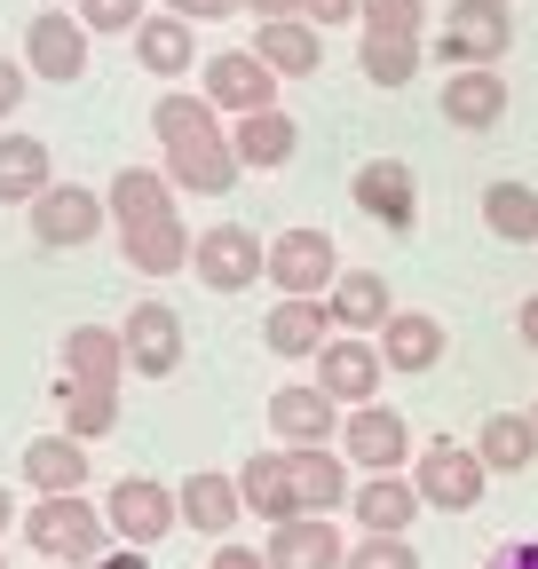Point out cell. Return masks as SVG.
<instances>
[{
    "label": "cell",
    "mask_w": 538,
    "mask_h": 569,
    "mask_svg": "<svg viewBox=\"0 0 538 569\" xmlns=\"http://www.w3.org/2000/svg\"><path fill=\"white\" fill-rule=\"evenodd\" d=\"M17 530H24V546H32L40 561H63V569H88V561H103V553L119 546L111 522H103V498H88V490L32 498Z\"/></svg>",
    "instance_id": "obj_2"
},
{
    "label": "cell",
    "mask_w": 538,
    "mask_h": 569,
    "mask_svg": "<svg viewBox=\"0 0 538 569\" xmlns=\"http://www.w3.org/2000/svg\"><path fill=\"white\" fill-rule=\"evenodd\" d=\"M332 277H341V246H332L317 222H293V230L269 238V277L261 284H278L286 301H325Z\"/></svg>",
    "instance_id": "obj_4"
},
{
    "label": "cell",
    "mask_w": 538,
    "mask_h": 569,
    "mask_svg": "<svg viewBox=\"0 0 538 569\" xmlns=\"http://www.w3.org/2000/svg\"><path fill=\"white\" fill-rule=\"evenodd\" d=\"M119 380H127L119 325H72L63 332V388H119Z\"/></svg>",
    "instance_id": "obj_20"
},
{
    "label": "cell",
    "mask_w": 538,
    "mask_h": 569,
    "mask_svg": "<svg viewBox=\"0 0 538 569\" xmlns=\"http://www.w3.org/2000/svg\"><path fill=\"white\" fill-rule=\"evenodd\" d=\"M341 403H332L317 380H286L278 396H269V436H278V451H309V443H341Z\"/></svg>",
    "instance_id": "obj_11"
},
{
    "label": "cell",
    "mask_w": 538,
    "mask_h": 569,
    "mask_svg": "<svg viewBox=\"0 0 538 569\" xmlns=\"http://www.w3.org/2000/svg\"><path fill=\"white\" fill-rule=\"evenodd\" d=\"M325 309H332V332H365L372 340L396 317V293H388L380 269H341V277H332V293H325Z\"/></svg>",
    "instance_id": "obj_23"
},
{
    "label": "cell",
    "mask_w": 538,
    "mask_h": 569,
    "mask_svg": "<svg viewBox=\"0 0 538 569\" xmlns=\"http://www.w3.org/2000/svg\"><path fill=\"white\" fill-rule=\"evenodd\" d=\"M530 419H538V403H530Z\"/></svg>",
    "instance_id": "obj_49"
},
{
    "label": "cell",
    "mask_w": 538,
    "mask_h": 569,
    "mask_svg": "<svg viewBox=\"0 0 538 569\" xmlns=\"http://www.w3.org/2000/svg\"><path fill=\"white\" fill-rule=\"evenodd\" d=\"M88 24L80 17H63V9H40L32 24H24V63H32V80H48V88H72L80 71H88Z\"/></svg>",
    "instance_id": "obj_15"
},
{
    "label": "cell",
    "mask_w": 538,
    "mask_h": 569,
    "mask_svg": "<svg viewBox=\"0 0 538 569\" xmlns=\"http://www.w3.org/2000/svg\"><path fill=\"white\" fill-rule=\"evenodd\" d=\"M175 507H182V522H190L198 538H230V530L246 522V498H238V475H190V482L175 490Z\"/></svg>",
    "instance_id": "obj_30"
},
{
    "label": "cell",
    "mask_w": 538,
    "mask_h": 569,
    "mask_svg": "<svg viewBox=\"0 0 538 569\" xmlns=\"http://www.w3.org/2000/svg\"><path fill=\"white\" fill-rule=\"evenodd\" d=\"M325 340H332V309H325V301H286V293H278V309L261 317V348H269V356H286V365L317 356Z\"/></svg>",
    "instance_id": "obj_29"
},
{
    "label": "cell",
    "mask_w": 538,
    "mask_h": 569,
    "mask_svg": "<svg viewBox=\"0 0 538 569\" xmlns=\"http://www.w3.org/2000/svg\"><path fill=\"white\" fill-rule=\"evenodd\" d=\"M293 459V490H301V515H341L349 490H357V467L332 451V443H309V451H286Z\"/></svg>",
    "instance_id": "obj_27"
},
{
    "label": "cell",
    "mask_w": 538,
    "mask_h": 569,
    "mask_svg": "<svg viewBox=\"0 0 538 569\" xmlns=\"http://www.w3.org/2000/svg\"><path fill=\"white\" fill-rule=\"evenodd\" d=\"M175 174L167 167H119L103 182V206H111V230H143V222H175Z\"/></svg>",
    "instance_id": "obj_18"
},
{
    "label": "cell",
    "mask_w": 538,
    "mask_h": 569,
    "mask_svg": "<svg viewBox=\"0 0 538 569\" xmlns=\"http://www.w3.org/2000/svg\"><path fill=\"white\" fill-rule=\"evenodd\" d=\"M349 515H357V530H365V538H412V522L428 515V498H420V482H412V475H357Z\"/></svg>",
    "instance_id": "obj_16"
},
{
    "label": "cell",
    "mask_w": 538,
    "mask_h": 569,
    "mask_svg": "<svg viewBox=\"0 0 538 569\" xmlns=\"http://www.w3.org/2000/svg\"><path fill=\"white\" fill-rule=\"evenodd\" d=\"M484 569H538V538H507V546H491Z\"/></svg>",
    "instance_id": "obj_44"
},
{
    "label": "cell",
    "mask_w": 538,
    "mask_h": 569,
    "mask_svg": "<svg viewBox=\"0 0 538 569\" xmlns=\"http://www.w3.org/2000/svg\"><path fill=\"white\" fill-rule=\"evenodd\" d=\"M278 71H269L253 48H222V56H207V63H198V96H207L222 119H246V111H269V103H278Z\"/></svg>",
    "instance_id": "obj_8"
},
{
    "label": "cell",
    "mask_w": 538,
    "mask_h": 569,
    "mask_svg": "<svg viewBox=\"0 0 538 569\" xmlns=\"http://www.w3.org/2000/svg\"><path fill=\"white\" fill-rule=\"evenodd\" d=\"M0 569H9V561H0Z\"/></svg>",
    "instance_id": "obj_50"
},
{
    "label": "cell",
    "mask_w": 538,
    "mask_h": 569,
    "mask_svg": "<svg viewBox=\"0 0 538 569\" xmlns=\"http://www.w3.org/2000/svg\"><path fill=\"white\" fill-rule=\"evenodd\" d=\"M341 569H420V546L412 538H349Z\"/></svg>",
    "instance_id": "obj_38"
},
{
    "label": "cell",
    "mask_w": 538,
    "mask_h": 569,
    "mask_svg": "<svg viewBox=\"0 0 538 569\" xmlns=\"http://www.w3.org/2000/svg\"><path fill=\"white\" fill-rule=\"evenodd\" d=\"M24 88H32V63L24 56H0V119L24 103Z\"/></svg>",
    "instance_id": "obj_40"
},
{
    "label": "cell",
    "mask_w": 538,
    "mask_h": 569,
    "mask_svg": "<svg viewBox=\"0 0 538 569\" xmlns=\"http://www.w3.org/2000/svg\"><path fill=\"white\" fill-rule=\"evenodd\" d=\"M476 451H484L491 475H522V467L538 459V419H530V411H491V419L476 427Z\"/></svg>",
    "instance_id": "obj_34"
},
{
    "label": "cell",
    "mask_w": 538,
    "mask_h": 569,
    "mask_svg": "<svg viewBox=\"0 0 538 569\" xmlns=\"http://www.w3.org/2000/svg\"><path fill=\"white\" fill-rule=\"evenodd\" d=\"M48 182H56L48 142L24 134V127H0V206H32Z\"/></svg>",
    "instance_id": "obj_31"
},
{
    "label": "cell",
    "mask_w": 538,
    "mask_h": 569,
    "mask_svg": "<svg viewBox=\"0 0 538 569\" xmlns=\"http://www.w3.org/2000/svg\"><path fill=\"white\" fill-rule=\"evenodd\" d=\"M190 222L175 213V222H143V230H119V253H127V269L134 277H175V269H190Z\"/></svg>",
    "instance_id": "obj_33"
},
{
    "label": "cell",
    "mask_w": 538,
    "mask_h": 569,
    "mask_svg": "<svg viewBox=\"0 0 538 569\" xmlns=\"http://www.w3.org/2000/svg\"><path fill=\"white\" fill-rule=\"evenodd\" d=\"M515 332H522V348H530V356H538V293H530V301H522V309H515Z\"/></svg>",
    "instance_id": "obj_46"
},
{
    "label": "cell",
    "mask_w": 538,
    "mask_h": 569,
    "mask_svg": "<svg viewBox=\"0 0 538 569\" xmlns=\"http://www.w3.org/2000/svg\"><path fill=\"white\" fill-rule=\"evenodd\" d=\"M253 56L278 80H309V71H325V32L309 17H269V24H253Z\"/></svg>",
    "instance_id": "obj_24"
},
{
    "label": "cell",
    "mask_w": 538,
    "mask_h": 569,
    "mask_svg": "<svg viewBox=\"0 0 538 569\" xmlns=\"http://www.w3.org/2000/svg\"><path fill=\"white\" fill-rule=\"evenodd\" d=\"M17 522H24V515H17V498H9V482H0V538H9Z\"/></svg>",
    "instance_id": "obj_48"
},
{
    "label": "cell",
    "mask_w": 538,
    "mask_h": 569,
    "mask_svg": "<svg viewBox=\"0 0 538 569\" xmlns=\"http://www.w3.org/2000/svg\"><path fill=\"white\" fill-rule=\"evenodd\" d=\"M484 230L499 246H538V190L530 182H491L484 190Z\"/></svg>",
    "instance_id": "obj_35"
},
{
    "label": "cell",
    "mask_w": 538,
    "mask_h": 569,
    "mask_svg": "<svg viewBox=\"0 0 538 569\" xmlns=\"http://www.w3.org/2000/svg\"><path fill=\"white\" fill-rule=\"evenodd\" d=\"M238 498H246V515L253 522H293L301 515V490H293V459L286 451H253L246 467H238Z\"/></svg>",
    "instance_id": "obj_22"
},
{
    "label": "cell",
    "mask_w": 538,
    "mask_h": 569,
    "mask_svg": "<svg viewBox=\"0 0 538 569\" xmlns=\"http://www.w3.org/2000/svg\"><path fill=\"white\" fill-rule=\"evenodd\" d=\"M72 17H80L88 32H119V40H134V24L151 17V0H80Z\"/></svg>",
    "instance_id": "obj_37"
},
{
    "label": "cell",
    "mask_w": 538,
    "mask_h": 569,
    "mask_svg": "<svg viewBox=\"0 0 538 569\" xmlns=\"http://www.w3.org/2000/svg\"><path fill=\"white\" fill-rule=\"evenodd\" d=\"M341 459L357 475H412V427H404V411L388 403H357L341 419Z\"/></svg>",
    "instance_id": "obj_10"
},
{
    "label": "cell",
    "mask_w": 538,
    "mask_h": 569,
    "mask_svg": "<svg viewBox=\"0 0 538 569\" xmlns=\"http://www.w3.org/2000/svg\"><path fill=\"white\" fill-rule=\"evenodd\" d=\"M32 238L48 246V253H80L103 222H111V206H103V190H88V182H48L32 206Z\"/></svg>",
    "instance_id": "obj_6"
},
{
    "label": "cell",
    "mask_w": 538,
    "mask_h": 569,
    "mask_svg": "<svg viewBox=\"0 0 538 569\" xmlns=\"http://www.w3.org/2000/svg\"><path fill=\"white\" fill-rule=\"evenodd\" d=\"M365 32H420L428 24V0H365Z\"/></svg>",
    "instance_id": "obj_39"
},
{
    "label": "cell",
    "mask_w": 538,
    "mask_h": 569,
    "mask_svg": "<svg viewBox=\"0 0 538 569\" xmlns=\"http://www.w3.org/2000/svg\"><path fill=\"white\" fill-rule=\"evenodd\" d=\"M230 151H238V167L269 174V167H286V159L301 151V127H293V111H286V103L246 111V119H230Z\"/></svg>",
    "instance_id": "obj_25"
},
{
    "label": "cell",
    "mask_w": 538,
    "mask_h": 569,
    "mask_svg": "<svg viewBox=\"0 0 538 569\" xmlns=\"http://www.w3.org/2000/svg\"><path fill=\"white\" fill-rule=\"evenodd\" d=\"M103 522H111L119 546H143V553H151V546L182 522V507H175L167 482H151V475H119V482L103 490Z\"/></svg>",
    "instance_id": "obj_9"
},
{
    "label": "cell",
    "mask_w": 538,
    "mask_h": 569,
    "mask_svg": "<svg viewBox=\"0 0 538 569\" xmlns=\"http://www.w3.org/2000/svg\"><path fill=\"white\" fill-rule=\"evenodd\" d=\"M207 569H269V553H261V546H246V538H222Z\"/></svg>",
    "instance_id": "obj_43"
},
{
    "label": "cell",
    "mask_w": 538,
    "mask_h": 569,
    "mask_svg": "<svg viewBox=\"0 0 538 569\" xmlns=\"http://www.w3.org/2000/svg\"><path fill=\"white\" fill-rule=\"evenodd\" d=\"M190 269H198L207 293H246L253 277H269V246H261L246 222H207V230H198V246H190Z\"/></svg>",
    "instance_id": "obj_7"
},
{
    "label": "cell",
    "mask_w": 538,
    "mask_h": 569,
    "mask_svg": "<svg viewBox=\"0 0 538 569\" xmlns=\"http://www.w3.org/2000/svg\"><path fill=\"white\" fill-rule=\"evenodd\" d=\"M372 340H380V365H388V372H436V356H444V317L396 309Z\"/></svg>",
    "instance_id": "obj_28"
},
{
    "label": "cell",
    "mask_w": 538,
    "mask_h": 569,
    "mask_svg": "<svg viewBox=\"0 0 538 569\" xmlns=\"http://www.w3.org/2000/svg\"><path fill=\"white\" fill-rule=\"evenodd\" d=\"M380 340H365V332H332L325 348H317V388L341 403V411H357V403H380Z\"/></svg>",
    "instance_id": "obj_12"
},
{
    "label": "cell",
    "mask_w": 538,
    "mask_h": 569,
    "mask_svg": "<svg viewBox=\"0 0 538 569\" xmlns=\"http://www.w3.org/2000/svg\"><path fill=\"white\" fill-rule=\"evenodd\" d=\"M444 127L459 134H491L507 119V71L499 63H476V71H444Z\"/></svg>",
    "instance_id": "obj_17"
},
{
    "label": "cell",
    "mask_w": 538,
    "mask_h": 569,
    "mask_svg": "<svg viewBox=\"0 0 538 569\" xmlns=\"http://www.w3.org/2000/svg\"><path fill=\"white\" fill-rule=\"evenodd\" d=\"M428 63V40L420 32H357V71L372 88H412Z\"/></svg>",
    "instance_id": "obj_32"
},
{
    "label": "cell",
    "mask_w": 538,
    "mask_h": 569,
    "mask_svg": "<svg viewBox=\"0 0 538 569\" xmlns=\"http://www.w3.org/2000/svg\"><path fill=\"white\" fill-rule=\"evenodd\" d=\"M261 553H269V569H341L349 538L332 530V515H293V522H278L261 538Z\"/></svg>",
    "instance_id": "obj_19"
},
{
    "label": "cell",
    "mask_w": 538,
    "mask_h": 569,
    "mask_svg": "<svg viewBox=\"0 0 538 569\" xmlns=\"http://www.w3.org/2000/svg\"><path fill=\"white\" fill-rule=\"evenodd\" d=\"M119 340H127V372H143V380H175L182 372V348H190V332H182V317L167 301H134L127 325H119Z\"/></svg>",
    "instance_id": "obj_13"
},
{
    "label": "cell",
    "mask_w": 538,
    "mask_h": 569,
    "mask_svg": "<svg viewBox=\"0 0 538 569\" xmlns=\"http://www.w3.org/2000/svg\"><path fill=\"white\" fill-rule=\"evenodd\" d=\"M412 482H420V498H428L436 515H476V507H484V490H491V467H484L476 443L436 436V443L412 451Z\"/></svg>",
    "instance_id": "obj_3"
},
{
    "label": "cell",
    "mask_w": 538,
    "mask_h": 569,
    "mask_svg": "<svg viewBox=\"0 0 538 569\" xmlns=\"http://www.w3.org/2000/svg\"><path fill=\"white\" fill-rule=\"evenodd\" d=\"M159 9H175V17H190V24H222V17L246 9V0H159Z\"/></svg>",
    "instance_id": "obj_41"
},
{
    "label": "cell",
    "mask_w": 538,
    "mask_h": 569,
    "mask_svg": "<svg viewBox=\"0 0 538 569\" xmlns=\"http://www.w3.org/2000/svg\"><path fill=\"white\" fill-rule=\"evenodd\" d=\"M349 198H357L365 222H380V230H396V238L420 222V174L404 167V159H365V167L349 174Z\"/></svg>",
    "instance_id": "obj_14"
},
{
    "label": "cell",
    "mask_w": 538,
    "mask_h": 569,
    "mask_svg": "<svg viewBox=\"0 0 538 569\" xmlns=\"http://www.w3.org/2000/svg\"><path fill=\"white\" fill-rule=\"evenodd\" d=\"M56 411H63V436L96 443V436H111V427H119V388H63V380H56Z\"/></svg>",
    "instance_id": "obj_36"
},
{
    "label": "cell",
    "mask_w": 538,
    "mask_h": 569,
    "mask_svg": "<svg viewBox=\"0 0 538 569\" xmlns=\"http://www.w3.org/2000/svg\"><path fill=\"white\" fill-rule=\"evenodd\" d=\"M365 17V0H309V24L317 32H341V24H357Z\"/></svg>",
    "instance_id": "obj_42"
},
{
    "label": "cell",
    "mask_w": 538,
    "mask_h": 569,
    "mask_svg": "<svg viewBox=\"0 0 538 569\" xmlns=\"http://www.w3.org/2000/svg\"><path fill=\"white\" fill-rule=\"evenodd\" d=\"M253 9V24H269V17H309V0H246Z\"/></svg>",
    "instance_id": "obj_45"
},
{
    "label": "cell",
    "mask_w": 538,
    "mask_h": 569,
    "mask_svg": "<svg viewBox=\"0 0 538 569\" xmlns=\"http://www.w3.org/2000/svg\"><path fill=\"white\" fill-rule=\"evenodd\" d=\"M151 134H159V159L175 174V190L190 198H230L238 190V151H230V119L207 96H159L151 103Z\"/></svg>",
    "instance_id": "obj_1"
},
{
    "label": "cell",
    "mask_w": 538,
    "mask_h": 569,
    "mask_svg": "<svg viewBox=\"0 0 538 569\" xmlns=\"http://www.w3.org/2000/svg\"><path fill=\"white\" fill-rule=\"evenodd\" d=\"M507 48H515V9H507V0H451V9H444V40H436L444 71L499 63Z\"/></svg>",
    "instance_id": "obj_5"
},
{
    "label": "cell",
    "mask_w": 538,
    "mask_h": 569,
    "mask_svg": "<svg viewBox=\"0 0 538 569\" xmlns=\"http://www.w3.org/2000/svg\"><path fill=\"white\" fill-rule=\"evenodd\" d=\"M17 475L40 490V498H63V490H88V443L80 436H63V427H56V436H32L24 451H17Z\"/></svg>",
    "instance_id": "obj_21"
},
{
    "label": "cell",
    "mask_w": 538,
    "mask_h": 569,
    "mask_svg": "<svg viewBox=\"0 0 538 569\" xmlns=\"http://www.w3.org/2000/svg\"><path fill=\"white\" fill-rule=\"evenodd\" d=\"M88 569H143V546H111V553L88 561Z\"/></svg>",
    "instance_id": "obj_47"
},
{
    "label": "cell",
    "mask_w": 538,
    "mask_h": 569,
    "mask_svg": "<svg viewBox=\"0 0 538 569\" xmlns=\"http://www.w3.org/2000/svg\"><path fill=\"white\" fill-rule=\"evenodd\" d=\"M134 63L151 71V80H182V71L198 63V32H190V17H175V9H151L143 24H134Z\"/></svg>",
    "instance_id": "obj_26"
}]
</instances>
